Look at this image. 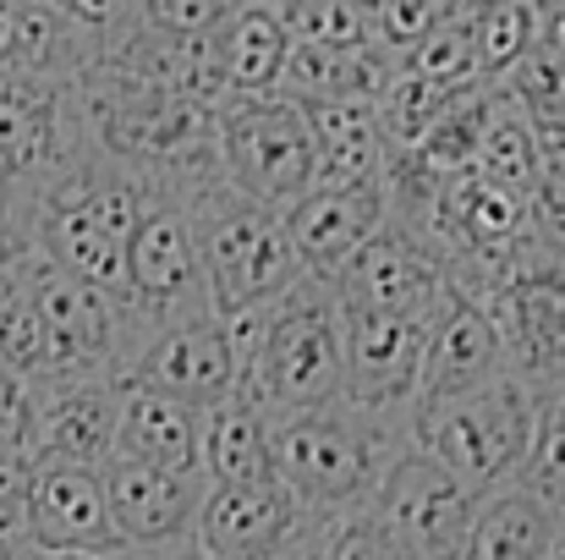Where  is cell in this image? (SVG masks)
<instances>
[{"mask_svg": "<svg viewBox=\"0 0 565 560\" xmlns=\"http://www.w3.org/2000/svg\"><path fill=\"white\" fill-rule=\"evenodd\" d=\"M494 379H505V347H500V330H494L489 308L478 297L450 292L445 308H439V319H434L428 352H423L417 406L450 401V395H467V390H483Z\"/></svg>", "mask_w": 565, "mask_h": 560, "instance_id": "cell-17", "label": "cell"}, {"mask_svg": "<svg viewBox=\"0 0 565 560\" xmlns=\"http://www.w3.org/2000/svg\"><path fill=\"white\" fill-rule=\"evenodd\" d=\"M188 220L192 242H198V264H203V286H209V308L220 319L258 314V308L280 303L308 275L286 242L280 209L242 198L220 177L188 192Z\"/></svg>", "mask_w": 565, "mask_h": 560, "instance_id": "cell-3", "label": "cell"}, {"mask_svg": "<svg viewBox=\"0 0 565 560\" xmlns=\"http://www.w3.org/2000/svg\"><path fill=\"white\" fill-rule=\"evenodd\" d=\"M401 72L434 83V88H472L478 83V44H472V6L450 0L445 22L401 61Z\"/></svg>", "mask_w": 565, "mask_h": 560, "instance_id": "cell-27", "label": "cell"}, {"mask_svg": "<svg viewBox=\"0 0 565 560\" xmlns=\"http://www.w3.org/2000/svg\"><path fill=\"white\" fill-rule=\"evenodd\" d=\"M472 171L483 182H494L500 192H516V198H533V187H539V138H533V121L500 88H494V110H489L483 144L472 155Z\"/></svg>", "mask_w": 565, "mask_h": 560, "instance_id": "cell-23", "label": "cell"}, {"mask_svg": "<svg viewBox=\"0 0 565 560\" xmlns=\"http://www.w3.org/2000/svg\"><path fill=\"white\" fill-rule=\"evenodd\" d=\"M330 286L347 314H439V303L450 297L439 253L390 220L358 258L330 275Z\"/></svg>", "mask_w": 565, "mask_h": 560, "instance_id": "cell-11", "label": "cell"}, {"mask_svg": "<svg viewBox=\"0 0 565 560\" xmlns=\"http://www.w3.org/2000/svg\"><path fill=\"white\" fill-rule=\"evenodd\" d=\"M214 166L225 187L280 214L319 182L308 116L280 94H225L214 105Z\"/></svg>", "mask_w": 565, "mask_h": 560, "instance_id": "cell-5", "label": "cell"}, {"mask_svg": "<svg viewBox=\"0 0 565 560\" xmlns=\"http://www.w3.org/2000/svg\"><path fill=\"white\" fill-rule=\"evenodd\" d=\"M132 560H225V556L209 550V545L192 533V539H177V545H166V550H149V556H132Z\"/></svg>", "mask_w": 565, "mask_h": 560, "instance_id": "cell-38", "label": "cell"}, {"mask_svg": "<svg viewBox=\"0 0 565 560\" xmlns=\"http://www.w3.org/2000/svg\"><path fill=\"white\" fill-rule=\"evenodd\" d=\"M116 462L203 478V412H188L154 390L121 384V418H116Z\"/></svg>", "mask_w": 565, "mask_h": 560, "instance_id": "cell-18", "label": "cell"}, {"mask_svg": "<svg viewBox=\"0 0 565 560\" xmlns=\"http://www.w3.org/2000/svg\"><path fill=\"white\" fill-rule=\"evenodd\" d=\"M308 533L302 506L280 478L269 484H209L198 511V539L225 560H275L291 539Z\"/></svg>", "mask_w": 565, "mask_h": 560, "instance_id": "cell-15", "label": "cell"}, {"mask_svg": "<svg viewBox=\"0 0 565 560\" xmlns=\"http://www.w3.org/2000/svg\"><path fill=\"white\" fill-rule=\"evenodd\" d=\"M561 325H565V270H561Z\"/></svg>", "mask_w": 565, "mask_h": 560, "instance_id": "cell-43", "label": "cell"}, {"mask_svg": "<svg viewBox=\"0 0 565 560\" xmlns=\"http://www.w3.org/2000/svg\"><path fill=\"white\" fill-rule=\"evenodd\" d=\"M0 560H28V545H11V539H0Z\"/></svg>", "mask_w": 565, "mask_h": 560, "instance_id": "cell-41", "label": "cell"}, {"mask_svg": "<svg viewBox=\"0 0 565 560\" xmlns=\"http://www.w3.org/2000/svg\"><path fill=\"white\" fill-rule=\"evenodd\" d=\"M500 94H505L533 127L561 121L565 116V61L561 55H544V50L522 55V61L511 66V77L500 83Z\"/></svg>", "mask_w": 565, "mask_h": 560, "instance_id": "cell-29", "label": "cell"}, {"mask_svg": "<svg viewBox=\"0 0 565 560\" xmlns=\"http://www.w3.org/2000/svg\"><path fill=\"white\" fill-rule=\"evenodd\" d=\"M489 110H494V88H489V83L461 88V94L439 110V121L417 138L412 160H417L428 177H461V171H472V155H478V144H483Z\"/></svg>", "mask_w": 565, "mask_h": 560, "instance_id": "cell-24", "label": "cell"}, {"mask_svg": "<svg viewBox=\"0 0 565 560\" xmlns=\"http://www.w3.org/2000/svg\"><path fill=\"white\" fill-rule=\"evenodd\" d=\"M28 550L33 556H127L105 506V478L83 467H33Z\"/></svg>", "mask_w": 565, "mask_h": 560, "instance_id": "cell-13", "label": "cell"}, {"mask_svg": "<svg viewBox=\"0 0 565 560\" xmlns=\"http://www.w3.org/2000/svg\"><path fill=\"white\" fill-rule=\"evenodd\" d=\"M286 242L308 275H335L358 258L390 220L384 177L379 182H313L286 214Z\"/></svg>", "mask_w": 565, "mask_h": 560, "instance_id": "cell-12", "label": "cell"}, {"mask_svg": "<svg viewBox=\"0 0 565 560\" xmlns=\"http://www.w3.org/2000/svg\"><path fill=\"white\" fill-rule=\"evenodd\" d=\"M291 39L280 28L275 0H236L214 28V72L225 94H275Z\"/></svg>", "mask_w": 565, "mask_h": 560, "instance_id": "cell-20", "label": "cell"}, {"mask_svg": "<svg viewBox=\"0 0 565 560\" xmlns=\"http://www.w3.org/2000/svg\"><path fill=\"white\" fill-rule=\"evenodd\" d=\"M544 401L522 384V379H494L483 390L450 395V401H428L412 412V445L439 462L450 478H461L472 495H494L505 489L539 434Z\"/></svg>", "mask_w": 565, "mask_h": 560, "instance_id": "cell-4", "label": "cell"}, {"mask_svg": "<svg viewBox=\"0 0 565 560\" xmlns=\"http://www.w3.org/2000/svg\"><path fill=\"white\" fill-rule=\"evenodd\" d=\"M533 50L561 55L565 61V0H539V33H533Z\"/></svg>", "mask_w": 565, "mask_h": 560, "instance_id": "cell-37", "label": "cell"}, {"mask_svg": "<svg viewBox=\"0 0 565 560\" xmlns=\"http://www.w3.org/2000/svg\"><path fill=\"white\" fill-rule=\"evenodd\" d=\"M324 550H330V560H417V556H406L390 533H379L363 511L347 517V522H335V528H324Z\"/></svg>", "mask_w": 565, "mask_h": 560, "instance_id": "cell-33", "label": "cell"}, {"mask_svg": "<svg viewBox=\"0 0 565 560\" xmlns=\"http://www.w3.org/2000/svg\"><path fill=\"white\" fill-rule=\"evenodd\" d=\"M28 560H132V556H33L28 550Z\"/></svg>", "mask_w": 565, "mask_h": 560, "instance_id": "cell-40", "label": "cell"}, {"mask_svg": "<svg viewBox=\"0 0 565 560\" xmlns=\"http://www.w3.org/2000/svg\"><path fill=\"white\" fill-rule=\"evenodd\" d=\"M99 478H105V506H110V522H116L127 556H149V550H166V545L198 533L209 478L154 473V467H132V462H110Z\"/></svg>", "mask_w": 565, "mask_h": 560, "instance_id": "cell-14", "label": "cell"}, {"mask_svg": "<svg viewBox=\"0 0 565 560\" xmlns=\"http://www.w3.org/2000/svg\"><path fill=\"white\" fill-rule=\"evenodd\" d=\"M539 0H483L472 6V44H478V83L500 88L522 55H533Z\"/></svg>", "mask_w": 565, "mask_h": 560, "instance_id": "cell-25", "label": "cell"}, {"mask_svg": "<svg viewBox=\"0 0 565 560\" xmlns=\"http://www.w3.org/2000/svg\"><path fill=\"white\" fill-rule=\"evenodd\" d=\"M516 484L533 489V495L565 522V412L561 406H544L539 434H533V451H527Z\"/></svg>", "mask_w": 565, "mask_h": 560, "instance_id": "cell-30", "label": "cell"}, {"mask_svg": "<svg viewBox=\"0 0 565 560\" xmlns=\"http://www.w3.org/2000/svg\"><path fill=\"white\" fill-rule=\"evenodd\" d=\"M33 264H39V247L28 242V231L0 209V308L28 286V275H33Z\"/></svg>", "mask_w": 565, "mask_h": 560, "instance_id": "cell-35", "label": "cell"}, {"mask_svg": "<svg viewBox=\"0 0 565 560\" xmlns=\"http://www.w3.org/2000/svg\"><path fill=\"white\" fill-rule=\"evenodd\" d=\"M280 28L302 50H374L369 44V6L363 0H275Z\"/></svg>", "mask_w": 565, "mask_h": 560, "instance_id": "cell-26", "label": "cell"}, {"mask_svg": "<svg viewBox=\"0 0 565 560\" xmlns=\"http://www.w3.org/2000/svg\"><path fill=\"white\" fill-rule=\"evenodd\" d=\"M236 395L269 418H297L347 395V341L330 275H302L280 303L225 319Z\"/></svg>", "mask_w": 565, "mask_h": 560, "instance_id": "cell-1", "label": "cell"}, {"mask_svg": "<svg viewBox=\"0 0 565 560\" xmlns=\"http://www.w3.org/2000/svg\"><path fill=\"white\" fill-rule=\"evenodd\" d=\"M6 192H11V182H6V171H0V209H6Z\"/></svg>", "mask_w": 565, "mask_h": 560, "instance_id": "cell-42", "label": "cell"}, {"mask_svg": "<svg viewBox=\"0 0 565 560\" xmlns=\"http://www.w3.org/2000/svg\"><path fill=\"white\" fill-rule=\"evenodd\" d=\"M434 319L439 314H347L341 308L347 401L363 406V412H379V418H406L412 423Z\"/></svg>", "mask_w": 565, "mask_h": 560, "instance_id": "cell-8", "label": "cell"}, {"mask_svg": "<svg viewBox=\"0 0 565 560\" xmlns=\"http://www.w3.org/2000/svg\"><path fill=\"white\" fill-rule=\"evenodd\" d=\"M66 149H77L72 83L0 72V171L6 182H28L50 171Z\"/></svg>", "mask_w": 565, "mask_h": 560, "instance_id": "cell-16", "label": "cell"}, {"mask_svg": "<svg viewBox=\"0 0 565 560\" xmlns=\"http://www.w3.org/2000/svg\"><path fill=\"white\" fill-rule=\"evenodd\" d=\"M203 478L209 484L275 478V418L236 390L214 412H203Z\"/></svg>", "mask_w": 565, "mask_h": 560, "instance_id": "cell-21", "label": "cell"}, {"mask_svg": "<svg viewBox=\"0 0 565 560\" xmlns=\"http://www.w3.org/2000/svg\"><path fill=\"white\" fill-rule=\"evenodd\" d=\"M28 500H33V462L0 451V539L28 545Z\"/></svg>", "mask_w": 565, "mask_h": 560, "instance_id": "cell-32", "label": "cell"}, {"mask_svg": "<svg viewBox=\"0 0 565 560\" xmlns=\"http://www.w3.org/2000/svg\"><path fill=\"white\" fill-rule=\"evenodd\" d=\"M319 155V182H379L384 177V127L374 99H341L302 110Z\"/></svg>", "mask_w": 565, "mask_h": 560, "instance_id": "cell-22", "label": "cell"}, {"mask_svg": "<svg viewBox=\"0 0 565 560\" xmlns=\"http://www.w3.org/2000/svg\"><path fill=\"white\" fill-rule=\"evenodd\" d=\"M28 434H33V384L0 363V451L28 456Z\"/></svg>", "mask_w": 565, "mask_h": 560, "instance_id": "cell-34", "label": "cell"}, {"mask_svg": "<svg viewBox=\"0 0 565 560\" xmlns=\"http://www.w3.org/2000/svg\"><path fill=\"white\" fill-rule=\"evenodd\" d=\"M533 225L565 247V166L561 171H544L539 187H533Z\"/></svg>", "mask_w": 565, "mask_h": 560, "instance_id": "cell-36", "label": "cell"}, {"mask_svg": "<svg viewBox=\"0 0 565 560\" xmlns=\"http://www.w3.org/2000/svg\"><path fill=\"white\" fill-rule=\"evenodd\" d=\"M275 560H330V550H324V528H308L302 539H291Z\"/></svg>", "mask_w": 565, "mask_h": 560, "instance_id": "cell-39", "label": "cell"}, {"mask_svg": "<svg viewBox=\"0 0 565 560\" xmlns=\"http://www.w3.org/2000/svg\"><path fill=\"white\" fill-rule=\"evenodd\" d=\"M406 445V418H379L341 395L330 406L275 418V478L302 506L308 528H335L374 500L384 467Z\"/></svg>", "mask_w": 565, "mask_h": 560, "instance_id": "cell-2", "label": "cell"}, {"mask_svg": "<svg viewBox=\"0 0 565 560\" xmlns=\"http://www.w3.org/2000/svg\"><path fill=\"white\" fill-rule=\"evenodd\" d=\"M565 539V522L516 478L478 500L472 528L461 539L456 560H555Z\"/></svg>", "mask_w": 565, "mask_h": 560, "instance_id": "cell-19", "label": "cell"}, {"mask_svg": "<svg viewBox=\"0 0 565 560\" xmlns=\"http://www.w3.org/2000/svg\"><path fill=\"white\" fill-rule=\"evenodd\" d=\"M555 406H561V412H565V390H561V401H555Z\"/></svg>", "mask_w": 565, "mask_h": 560, "instance_id": "cell-44", "label": "cell"}, {"mask_svg": "<svg viewBox=\"0 0 565 560\" xmlns=\"http://www.w3.org/2000/svg\"><path fill=\"white\" fill-rule=\"evenodd\" d=\"M121 384L154 390L188 412H214L231 390H236V358H231V336L220 314H198L160 325L138 341V352L127 358Z\"/></svg>", "mask_w": 565, "mask_h": 560, "instance_id": "cell-9", "label": "cell"}, {"mask_svg": "<svg viewBox=\"0 0 565 560\" xmlns=\"http://www.w3.org/2000/svg\"><path fill=\"white\" fill-rule=\"evenodd\" d=\"M231 0H138V22L166 39H214Z\"/></svg>", "mask_w": 565, "mask_h": 560, "instance_id": "cell-31", "label": "cell"}, {"mask_svg": "<svg viewBox=\"0 0 565 560\" xmlns=\"http://www.w3.org/2000/svg\"><path fill=\"white\" fill-rule=\"evenodd\" d=\"M450 0H374L369 6V44L384 61H406L439 22H445Z\"/></svg>", "mask_w": 565, "mask_h": 560, "instance_id": "cell-28", "label": "cell"}, {"mask_svg": "<svg viewBox=\"0 0 565 560\" xmlns=\"http://www.w3.org/2000/svg\"><path fill=\"white\" fill-rule=\"evenodd\" d=\"M116 418H121V379H44L33 384V467H83L105 473L116 462Z\"/></svg>", "mask_w": 565, "mask_h": 560, "instance_id": "cell-10", "label": "cell"}, {"mask_svg": "<svg viewBox=\"0 0 565 560\" xmlns=\"http://www.w3.org/2000/svg\"><path fill=\"white\" fill-rule=\"evenodd\" d=\"M483 495H472L461 478H450L439 462H428L417 445H406L384 478H379L374 500L363 506V517L374 522L379 533H390L406 556L417 560H456L461 539L472 528Z\"/></svg>", "mask_w": 565, "mask_h": 560, "instance_id": "cell-7", "label": "cell"}, {"mask_svg": "<svg viewBox=\"0 0 565 560\" xmlns=\"http://www.w3.org/2000/svg\"><path fill=\"white\" fill-rule=\"evenodd\" d=\"M127 314L132 325L149 336L160 325L214 314L209 308V286H203V264H198V242H192L188 198L177 192H154L132 247H127Z\"/></svg>", "mask_w": 565, "mask_h": 560, "instance_id": "cell-6", "label": "cell"}]
</instances>
